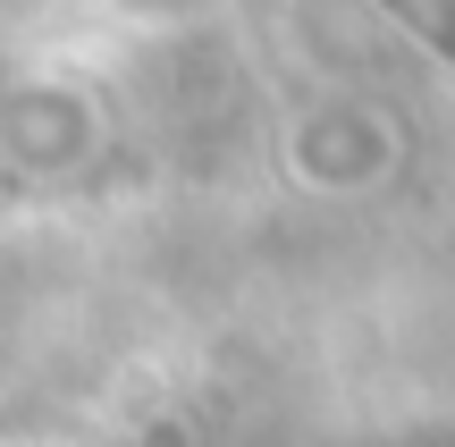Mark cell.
Masks as SVG:
<instances>
[{
    "mask_svg": "<svg viewBox=\"0 0 455 447\" xmlns=\"http://www.w3.org/2000/svg\"><path fill=\"white\" fill-rule=\"evenodd\" d=\"M388 9H405L413 26L439 43V51H455V0H388Z\"/></svg>",
    "mask_w": 455,
    "mask_h": 447,
    "instance_id": "obj_1",
    "label": "cell"
}]
</instances>
